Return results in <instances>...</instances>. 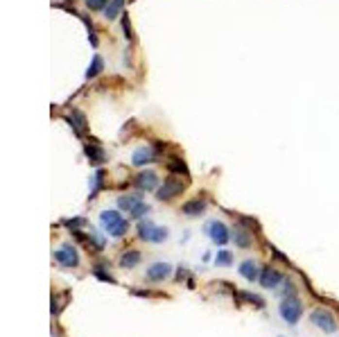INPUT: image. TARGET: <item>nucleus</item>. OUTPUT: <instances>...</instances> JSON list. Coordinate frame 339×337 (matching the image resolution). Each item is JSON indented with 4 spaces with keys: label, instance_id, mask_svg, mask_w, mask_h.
<instances>
[{
    "label": "nucleus",
    "instance_id": "nucleus-31",
    "mask_svg": "<svg viewBox=\"0 0 339 337\" xmlns=\"http://www.w3.org/2000/svg\"><path fill=\"white\" fill-rule=\"evenodd\" d=\"M131 294L134 297H154V292H150V290H134Z\"/></svg>",
    "mask_w": 339,
    "mask_h": 337
},
{
    "label": "nucleus",
    "instance_id": "nucleus-32",
    "mask_svg": "<svg viewBox=\"0 0 339 337\" xmlns=\"http://www.w3.org/2000/svg\"><path fill=\"white\" fill-rule=\"evenodd\" d=\"M88 41H91V46H93V48H98L100 39H98V34H95V30H93V32H88Z\"/></svg>",
    "mask_w": 339,
    "mask_h": 337
},
{
    "label": "nucleus",
    "instance_id": "nucleus-15",
    "mask_svg": "<svg viewBox=\"0 0 339 337\" xmlns=\"http://www.w3.org/2000/svg\"><path fill=\"white\" fill-rule=\"evenodd\" d=\"M138 263H140V252H136V249L124 252L122 256H120V260H118V265H120L122 270H134Z\"/></svg>",
    "mask_w": 339,
    "mask_h": 337
},
{
    "label": "nucleus",
    "instance_id": "nucleus-10",
    "mask_svg": "<svg viewBox=\"0 0 339 337\" xmlns=\"http://www.w3.org/2000/svg\"><path fill=\"white\" fill-rule=\"evenodd\" d=\"M136 184H138V188H140V190H145V192L158 190V177H156V172H154V170H143V172H138Z\"/></svg>",
    "mask_w": 339,
    "mask_h": 337
},
{
    "label": "nucleus",
    "instance_id": "nucleus-19",
    "mask_svg": "<svg viewBox=\"0 0 339 337\" xmlns=\"http://www.w3.org/2000/svg\"><path fill=\"white\" fill-rule=\"evenodd\" d=\"M140 204V199L136 195H122V197H118V208H122V211H134L136 206Z\"/></svg>",
    "mask_w": 339,
    "mask_h": 337
},
{
    "label": "nucleus",
    "instance_id": "nucleus-9",
    "mask_svg": "<svg viewBox=\"0 0 339 337\" xmlns=\"http://www.w3.org/2000/svg\"><path fill=\"white\" fill-rule=\"evenodd\" d=\"M283 278L285 276H281V271H276L274 267H262V271H260V285L262 287H267V290H274V287H278V285L283 283Z\"/></svg>",
    "mask_w": 339,
    "mask_h": 337
},
{
    "label": "nucleus",
    "instance_id": "nucleus-14",
    "mask_svg": "<svg viewBox=\"0 0 339 337\" xmlns=\"http://www.w3.org/2000/svg\"><path fill=\"white\" fill-rule=\"evenodd\" d=\"M154 159H156V152H152V150L143 147V150H136V152H134L131 163H134L136 168H143V166H147V163H152Z\"/></svg>",
    "mask_w": 339,
    "mask_h": 337
},
{
    "label": "nucleus",
    "instance_id": "nucleus-3",
    "mask_svg": "<svg viewBox=\"0 0 339 337\" xmlns=\"http://www.w3.org/2000/svg\"><path fill=\"white\" fill-rule=\"evenodd\" d=\"M278 312H281V317L285 319L287 324L294 326V324H299L301 312H303V305H301L299 297H294V294H287V297L281 301V305H278Z\"/></svg>",
    "mask_w": 339,
    "mask_h": 337
},
{
    "label": "nucleus",
    "instance_id": "nucleus-7",
    "mask_svg": "<svg viewBox=\"0 0 339 337\" xmlns=\"http://www.w3.org/2000/svg\"><path fill=\"white\" fill-rule=\"evenodd\" d=\"M206 233L210 236V240L215 242V245H220V247H224L228 242V238H231V233H228V229H226V224H222V222H208L206 224Z\"/></svg>",
    "mask_w": 339,
    "mask_h": 337
},
{
    "label": "nucleus",
    "instance_id": "nucleus-13",
    "mask_svg": "<svg viewBox=\"0 0 339 337\" xmlns=\"http://www.w3.org/2000/svg\"><path fill=\"white\" fill-rule=\"evenodd\" d=\"M84 156L91 161L93 166H100V163H104L106 161L104 150H102L100 145H95V143H86L84 145Z\"/></svg>",
    "mask_w": 339,
    "mask_h": 337
},
{
    "label": "nucleus",
    "instance_id": "nucleus-25",
    "mask_svg": "<svg viewBox=\"0 0 339 337\" xmlns=\"http://www.w3.org/2000/svg\"><path fill=\"white\" fill-rule=\"evenodd\" d=\"M93 274H95L100 281H106V283H116V278H113L109 271H104V267H100V265H95V267H93Z\"/></svg>",
    "mask_w": 339,
    "mask_h": 337
},
{
    "label": "nucleus",
    "instance_id": "nucleus-1",
    "mask_svg": "<svg viewBox=\"0 0 339 337\" xmlns=\"http://www.w3.org/2000/svg\"><path fill=\"white\" fill-rule=\"evenodd\" d=\"M100 222L106 229V233L113 236V238H122L124 233L129 231V222L118 211H102L100 213Z\"/></svg>",
    "mask_w": 339,
    "mask_h": 337
},
{
    "label": "nucleus",
    "instance_id": "nucleus-26",
    "mask_svg": "<svg viewBox=\"0 0 339 337\" xmlns=\"http://www.w3.org/2000/svg\"><path fill=\"white\" fill-rule=\"evenodd\" d=\"M233 263V256H231V252H220L217 253V260H215V265H220V267H224V265H231Z\"/></svg>",
    "mask_w": 339,
    "mask_h": 337
},
{
    "label": "nucleus",
    "instance_id": "nucleus-18",
    "mask_svg": "<svg viewBox=\"0 0 339 337\" xmlns=\"http://www.w3.org/2000/svg\"><path fill=\"white\" fill-rule=\"evenodd\" d=\"M102 70H104V59H102L100 54H95L91 61V66H88V70H86V80H95Z\"/></svg>",
    "mask_w": 339,
    "mask_h": 337
},
{
    "label": "nucleus",
    "instance_id": "nucleus-28",
    "mask_svg": "<svg viewBox=\"0 0 339 337\" xmlns=\"http://www.w3.org/2000/svg\"><path fill=\"white\" fill-rule=\"evenodd\" d=\"M120 23H122V32H124V36L131 41V27H129V16L127 14H122V18H120Z\"/></svg>",
    "mask_w": 339,
    "mask_h": 337
},
{
    "label": "nucleus",
    "instance_id": "nucleus-33",
    "mask_svg": "<svg viewBox=\"0 0 339 337\" xmlns=\"http://www.w3.org/2000/svg\"><path fill=\"white\" fill-rule=\"evenodd\" d=\"M183 278H190V276H188V270H183L181 267V270L176 271V281H183Z\"/></svg>",
    "mask_w": 339,
    "mask_h": 337
},
{
    "label": "nucleus",
    "instance_id": "nucleus-12",
    "mask_svg": "<svg viewBox=\"0 0 339 337\" xmlns=\"http://www.w3.org/2000/svg\"><path fill=\"white\" fill-rule=\"evenodd\" d=\"M66 120L72 125V129H75V134L77 136H86L88 134V127H86V118H84V113L79 111V109H72L68 116H66Z\"/></svg>",
    "mask_w": 339,
    "mask_h": 337
},
{
    "label": "nucleus",
    "instance_id": "nucleus-5",
    "mask_svg": "<svg viewBox=\"0 0 339 337\" xmlns=\"http://www.w3.org/2000/svg\"><path fill=\"white\" fill-rule=\"evenodd\" d=\"M310 321H312L317 328H321L323 333H335L337 331V321H335V315L326 308H314L312 315H310Z\"/></svg>",
    "mask_w": 339,
    "mask_h": 337
},
{
    "label": "nucleus",
    "instance_id": "nucleus-6",
    "mask_svg": "<svg viewBox=\"0 0 339 337\" xmlns=\"http://www.w3.org/2000/svg\"><path fill=\"white\" fill-rule=\"evenodd\" d=\"M54 260H57V265L66 267V270H72V267H77V265H79V253H77V249H75L72 245L64 242V245L54 252Z\"/></svg>",
    "mask_w": 339,
    "mask_h": 337
},
{
    "label": "nucleus",
    "instance_id": "nucleus-29",
    "mask_svg": "<svg viewBox=\"0 0 339 337\" xmlns=\"http://www.w3.org/2000/svg\"><path fill=\"white\" fill-rule=\"evenodd\" d=\"M86 219L84 218H75V219H66L64 226H70V229H75V226H84Z\"/></svg>",
    "mask_w": 339,
    "mask_h": 337
},
{
    "label": "nucleus",
    "instance_id": "nucleus-27",
    "mask_svg": "<svg viewBox=\"0 0 339 337\" xmlns=\"http://www.w3.org/2000/svg\"><path fill=\"white\" fill-rule=\"evenodd\" d=\"M147 213H150V206L140 202V204H138L136 208L131 211V218H136V219H138V218H143V215H147Z\"/></svg>",
    "mask_w": 339,
    "mask_h": 337
},
{
    "label": "nucleus",
    "instance_id": "nucleus-4",
    "mask_svg": "<svg viewBox=\"0 0 339 337\" xmlns=\"http://www.w3.org/2000/svg\"><path fill=\"white\" fill-rule=\"evenodd\" d=\"M183 190H186V181H181V179H176V177H168L165 179V184L156 190V199H161V202H170V199L179 197Z\"/></svg>",
    "mask_w": 339,
    "mask_h": 337
},
{
    "label": "nucleus",
    "instance_id": "nucleus-22",
    "mask_svg": "<svg viewBox=\"0 0 339 337\" xmlns=\"http://www.w3.org/2000/svg\"><path fill=\"white\" fill-rule=\"evenodd\" d=\"M104 188V170H98L95 172V179H93V188H91V197L98 195V190Z\"/></svg>",
    "mask_w": 339,
    "mask_h": 337
},
{
    "label": "nucleus",
    "instance_id": "nucleus-17",
    "mask_svg": "<svg viewBox=\"0 0 339 337\" xmlns=\"http://www.w3.org/2000/svg\"><path fill=\"white\" fill-rule=\"evenodd\" d=\"M233 242L237 247H242V249H247V247H251L254 245V242H251V233L247 231V229H244V226H237V229H235L233 231Z\"/></svg>",
    "mask_w": 339,
    "mask_h": 337
},
{
    "label": "nucleus",
    "instance_id": "nucleus-16",
    "mask_svg": "<svg viewBox=\"0 0 339 337\" xmlns=\"http://www.w3.org/2000/svg\"><path fill=\"white\" fill-rule=\"evenodd\" d=\"M240 274L247 278V281H258V278H260V270H258L255 260H244V263L240 265Z\"/></svg>",
    "mask_w": 339,
    "mask_h": 337
},
{
    "label": "nucleus",
    "instance_id": "nucleus-30",
    "mask_svg": "<svg viewBox=\"0 0 339 337\" xmlns=\"http://www.w3.org/2000/svg\"><path fill=\"white\" fill-rule=\"evenodd\" d=\"M271 253H274V258H278L281 263L289 265V260H287V256H285V253H281V252H278V249H274V247H271Z\"/></svg>",
    "mask_w": 339,
    "mask_h": 337
},
{
    "label": "nucleus",
    "instance_id": "nucleus-21",
    "mask_svg": "<svg viewBox=\"0 0 339 337\" xmlns=\"http://www.w3.org/2000/svg\"><path fill=\"white\" fill-rule=\"evenodd\" d=\"M122 5H124V0H111V2H109V7L104 9V16H106L109 20L118 18V12L122 9Z\"/></svg>",
    "mask_w": 339,
    "mask_h": 337
},
{
    "label": "nucleus",
    "instance_id": "nucleus-8",
    "mask_svg": "<svg viewBox=\"0 0 339 337\" xmlns=\"http://www.w3.org/2000/svg\"><path fill=\"white\" fill-rule=\"evenodd\" d=\"M170 274H172L170 263H152L147 267V281H152V283H163L170 278Z\"/></svg>",
    "mask_w": 339,
    "mask_h": 337
},
{
    "label": "nucleus",
    "instance_id": "nucleus-11",
    "mask_svg": "<svg viewBox=\"0 0 339 337\" xmlns=\"http://www.w3.org/2000/svg\"><path fill=\"white\" fill-rule=\"evenodd\" d=\"M206 206H208V202H206V199L197 197V199H190V202H186V204L181 206V211H183V215H188V218H199V215H203Z\"/></svg>",
    "mask_w": 339,
    "mask_h": 337
},
{
    "label": "nucleus",
    "instance_id": "nucleus-24",
    "mask_svg": "<svg viewBox=\"0 0 339 337\" xmlns=\"http://www.w3.org/2000/svg\"><path fill=\"white\" fill-rule=\"evenodd\" d=\"M86 7L91 12H104L106 7H109V0H86Z\"/></svg>",
    "mask_w": 339,
    "mask_h": 337
},
{
    "label": "nucleus",
    "instance_id": "nucleus-23",
    "mask_svg": "<svg viewBox=\"0 0 339 337\" xmlns=\"http://www.w3.org/2000/svg\"><path fill=\"white\" fill-rule=\"evenodd\" d=\"M244 301H249L251 305H255V308H265V299H260V297H255L254 292H242L240 294Z\"/></svg>",
    "mask_w": 339,
    "mask_h": 337
},
{
    "label": "nucleus",
    "instance_id": "nucleus-2",
    "mask_svg": "<svg viewBox=\"0 0 339 337\" xmlns=\"http://www.w3.org/2000/svg\"><path fill=\"white\" fill-rule=\"evenodd\" d=\"M136 233L138 238L145 240V242H152V245H161L168 240V229L165 226H158L150 219H143V222H138L136 224Z\"/></svg>",
    "mask_w": 339,
    "mask_h": 337
},
{
    "label": "nucleus",
    "instance_id": "nucleus-20",
    "mask_svg": "<svg viewBox=\"0 0 339 337\" xmlns=\"http://www.w3.org/2000/svg\"><path fill=\"white\" fill-rule=\"evenodd\" d=\"M168 168L172 174H183V177H188V166L183 163L181 159H170L168 161Z\"/></svg>",
    "mask_w": 339,
    "mask_h": 337
}]
</instances>
